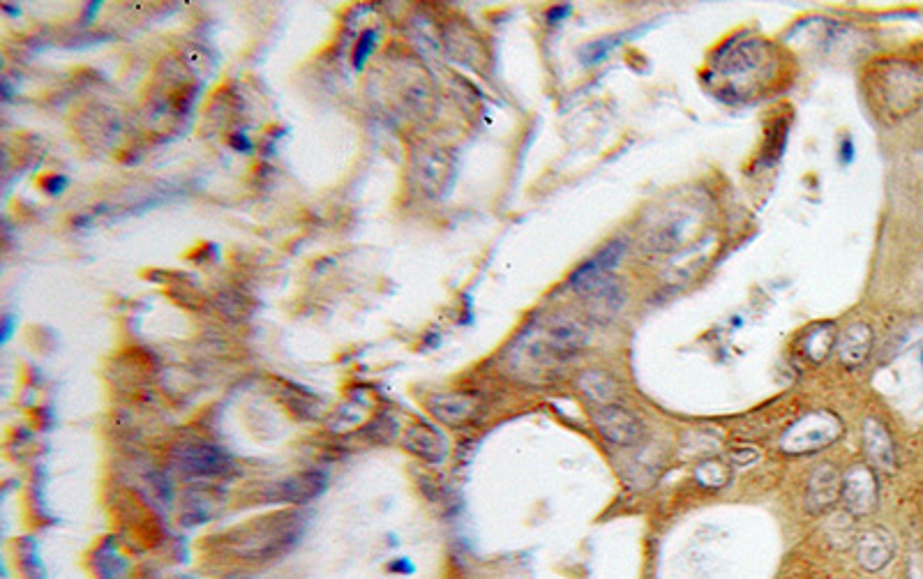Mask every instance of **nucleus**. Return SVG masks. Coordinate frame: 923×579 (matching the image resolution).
<instances>
[{
	"label": "nucleus",
	"instance_id": "obj_1",
	"mask_svg": "<svg viewBox=\"0 0 923 579\" xmlns=\"http://www.w3.org/2000/svg\"><path fill=\"white\" fill-rule=\"evenodd\" d=\"M589 344V328L570 317L543 319L531 326L517 342V356L540 370L566 363Z\"/></svg>",
	"mask_w": 923,
	"mask_h": 579
},
{
	"label": "nucleus",
	"instance_id": "obj_2",
	"mask_svg": "<svg viewBox=\"0 0 923 579\" xmlns=\"http://www.w3.org/2000/svg\"><path fill=\"white\" fill-rule=\"evenodd\" d=\"M843 436V423L831 411H810L787 427L780 450L787 455H813L829 448Z\"/></svg>",
	"mask_w": 923,
	"mask_h": 579
},
{
	"label": "nucleus",
	"instance_id": "obj_3",
	"mask_svg": "<svg viewBox=\"0 0 923 579\" xmlns=\"http://www.w3.org/2000/svg\"><path fill=\"white\" fill-rule=\"evenodd\" d=\"M880 95L884 107L894 116H903L923 100V77L919 70L907 65H896L880 81Z\"/></svg>",
	"mask_w": 923,
	"mask_h": 579
},
{
	"label": "nucleus",
	"instance_id": "obj_4",
	"mask_svg": "<svg viewBox=\"0 0 923 579\" xmlns=\"http://www.w3.org/2000/svg\"><path fill=\"white\" fill-rule=\"evenodd\" d=\"M880 501V487L877 476L868 464H854L843 473V494L840 503L854 517L870 515Z\"/></svg>",
	"mask_w": 923,
	"mask_h": 579
},
{
	"label": "nucleus",
	"instance_id": "obj_5",
	"mask_svg": "<svg viewBox=\"0 0 923 579\" xmlns=\"http://www.w3.org/2000/svg\"><path fill=\"white\" fill-rule=\"evenodd\" d=\"M594 425L614 446H637L644 439V423L621 404H605L594 411Z\"/></svg>",
	"mask_w": 923,
	"mask_h": 579
},
{
	"label": "nucleus",
	"instance_id": "obj_6",
	"mask_svg": "<svg viewBox=\"0 0 923 579\" xmlns=\"http://www.w3.org/2000/svg\"><path fill=\"white\" fill-rule=\"evenodd\" d=\"M626 252V240H614L607 247H603L596 257H591L589 261H584L580 268L575 270L573 277H570V289L575 293H582L594 287L600 280L612 275V270L619 266V261L624 259Z\"/></svg>",
	"mask_w": 923,
	"mask_h": 579
},
{
	"label": "nucleus",
	"instance_id": "obj_7",
	"mask_svg": "<svg viewBox=\"0 0 923 579\" xmlns=\"http://www.w3.org/2000/svg\"><path fill=\"white\" fill-rule=\"evenodd\" d=\"M840 494H843V476L834 464H820L810 473L806 487V506L810 513H827L840 503Z\"/></svg>",
	"mask_w": 923,
	"mask_h": 579
},
{
	"label": "nucleus",
	"instance_id": "obj_8",
	"mask_svg": "<svg viewBox=\"0 0 923 579\" xmlns=\"http://www.w3.org/2000/svg\"><path fill=\"white\" fill-rule=\"evenodd\" d=\"M589 317L598 323L612 321L626 305V289L617 277L610 275L582 293Z\"/></svg>",
	"mask_w": 923,
	"mask_h": 579
},
{
	"label": "nucleus",
	"instance_id": "obj_9",
	"mask_svg": "<svg viewBox=\"0 0 923 579\" xmlns=\"http://www.w3.org/2000/svg\"><path fill=\"white\" fill-rule=\"evenodd\" d=\"M861 441H864V453L870 466L880 471H896V446L882 420L868 416L861 427Z\"/></svg>",
	"mask_w": 923,
	"mask_h": 579
},
{
	"label": "nucleus",
	"instance_id": "obj_10",
	"mask_svg": "<svg viewBox=\"0 0 923 579\" xmlns=\"http://www.w3.org/2000/svg\"><path fill=\"white\" fill-rule=\"evenodd\" d=\"M896 554L894 536L887 529H868L857 540V561L868 573H880L891 563Z\"/></svg>",
	"mask_w": 923,
	"mask_h": 579
},
{
	"label": "nucleus",
	"instance_id": "obj_11",
	"mask_svg": "<svg viewBox=\"0 0 923 579\" xmlns=\"http://www.w3.org/2000/svg\"><path fill=\"white\" fill-rule=\"evenodd\" d=\"M764 63H767V47H764V42H744L727 51L723 65H720V74H723V79L727 77L734 84V81L748 79L750 74L760 72Z\"/></svg>",
	"mask_w": 923,
	"mask_h": 579
},
{
	"label": "nucleus",
	"instance_id": "obj_12",
	"mask_svg": "<svg viewBox=\"0 0 923 579\" xmlns=\"http://www.w3.org/2000/svg\"><path fill=\"white\" fill-rule=\"evenodd\" d=\"M873 340H875L873 328H870L868 323L864 321L850 323V326H847L836 340L838 360L845 367L864 365L870 356V349H873Z\"/></svg>",
	"mask_w": 923,
	"mask_h": 579
},
{
	"label": "nucleus",
	"instance_id": "obj_13",
	"mask_svg": "<svg viewBox=\"0 0 923 579\" xmlns=\"http://www.w3.org/2000/svg\"><path fill=\"white\" fill-rule=\"evenodd\" d=\"M430 409L441 423L462 427L478 418L480 402L474 395H439L430 402Z\"/></svg>",
	"mask_w": 923,
	"mask_h": 579
},
{
	"label": "nucleus",
	"instance_id": "obj_14",
	"mask_svg": "<svg viewBox=\"0 0 923 579\" xmlns=\"http://www.w3.org/2000/svg\"><path fill=\"white\" fill-rule=\"evenodd\" d=\"M227 464V457L213 446H192L183 453V466L192 476H220Z\"/></svg>",
	"mask_w": 923,
	"mask_h": 579
},
{
	"label": "nucleus",
	"instance_id": "obj_15",
	"mask_svg": "<svg viewBox=\"0 0 923 579\" xmlns=\"http://www.w3.org/2000/svg\"><path fill=\"white\" fill-rule=\"evenodd\" d=\"M577 388L598 406L614 404V395H617V381H614L610 374L598 370L582 372L580 377H577Z\"/></svg>",
	"mask_w": 923,
	"mask_h": 579
},
{
	"label": "nucleus",
	"instance_id": "obj_16",
	"mask_svg": "<svg viewBox=\"0 0 923 579\" xmlns=\"http://www.w3.org/2000/svg\"><path fill=\"white\" fill-rule=\"evenodd\" d=\"M411 453H416L425 460L437 462L446 455V439L430 425H416L409 436Z\"/></svg>",
	"mask_w": 923,
	"mask_h": 579
},
{
	"label": "nucleus",
	"instance_id": "obj_17",
	"mask_svg": "<svg viewBox=\"0 0 923 579\" xmlns=\"http://www.w3.org/2000/svg\"><path fill=\"white\" fill-rule=\"evenodd\" d=\"M836 340L838 335L834 323H822V326L813 328L804 340H801V351H804L806 358L813 360V363H822L824 358L831 356V351H836Z\"/></svg>",
	"mask_w": 923,
	"mask_h": 579
},
{
	"label": "nucleus",
	"instance_id": "obj_18",
	"mask_svg": "<svg viewBox=\"0 0 923 579\" xmlns=\"http://www.w3.org/2000/svg\"><path fill=\"white\" fill-rule=\"evenodd\" d=\"M697 480H700V485L709 487V490H720V487H725L727 480H730V466L718 460L704 462L700 469H697Z\"/></svg>",
	"mask_w": 923,
	"mask_h": 579
},
{
	"label": "nucleus",
	"instance_id": "obj_19",
	"mask_svg": "<svg viewBox=\"0 0 923 579\" xmlns=\"http://www.w3.org/2000/svg\"><path fill=\"white\" fill-rule=\"evenodd\" d=\"M907 579H923V550H914L907 556Z\"/></svg>",
	"mask_w": 923,
	"mask_h": 579
},
{
	"label": "nucleus",
	"instance_id": "obj_20",
	"mask_svg": "<svg viewBox=\"0 0 923 579\" xmlns=\"http://www.w3.org/2000/svg\"><path fill=\"white\" fill-rule=\"evenodd\" d=\"M757 450L755 448H734L730 453V460L734 466H748L757 460Z\"/></svg>",
	"mask_w": 923,
	"mask_h": 579
},
{
	"label": "nucleus",
	"instance_id": "obj_21",
	"mask_svg": "<svg viewBox=\"0 0 923 579\" xmlns=\"http://www.w3.org/2000/svg\"><path fill=\"white\" fill-rule=\"evenodd\" d=\"M372 40H374L372 33H365L363 40H360V47H358V54H356V67H363L367 54L372 51Z\"/></svg>",
	"mask_w": 923,
	"mask_h": 579
},
{
	"label": "nucleus",
	"instance_id": "obj_22",
	"mask_svg": "<svg viewBox=\"0 0 923 579\" xmlns=\"http://www.w3.org/2000/svg\"><path fill=\"white\" fill-rule=\"evenodd\" d=\"M843 153H845V160H852L854 150H852V146H850V141H845V144H843Z\"/></svg>",
	"mask_w": 923,
	"mask_h": 579
},
{
	"label": "nucleus",
	"instance_id": "obj_23",
	"mask_svg": "<svg viewBox=\"0 0 923 579\" xmlns=\"http://www.w3.org/2000/svg\"><path fill=\"white\" fill-rule=\"evenodd\" d=\"M921 365H923V351H921Z\"/></svg>",
	"mask_w": 923,
	"mask_h": 579
}]
</instances>
